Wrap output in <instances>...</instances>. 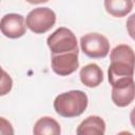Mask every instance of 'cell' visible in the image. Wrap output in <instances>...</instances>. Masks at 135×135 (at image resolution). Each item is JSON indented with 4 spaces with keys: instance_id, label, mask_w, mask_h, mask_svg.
Here are the masks:
<instances>
[{
    "instance_id": "14",
    "label": "cell",
    "mask_w": 135,
    "mask_h": 135,
    "mask_svg": "<svg viewBox=\"0 0 135 135\" xmlns=\"http://www.w3.org/2000/svg\"><path fill=\"white\" fill-rule=\"evenodd\" d=\"M127 30L132 39L135 40V14L131 15L127 20Z\"/></svg>"
},
{
    "instance_id": "15",
    "label": "cell",
    "mask_w": 135,
    "mask_h": 135,
    "mask_svg": "<svg viewBox=\"0 0 135 135\" xmlns=\"http://www.w3.org/2000/svg\"><path fill=\"white\" fill-rule=\"evenodd\" d=\"M130 120H131L132 126L135 128V107L132 109V111H131V113H130Z\"/></svg>"
},
{
    "instance_id": "11",
    "label": "cell",
    "mask_w": 135,
    "mask_h": 135,
    "mask_svg": "<svg viewBox=\"0 0 135 135\" xmlns=\"http://www.w3.org/2000/svg\"><path fill=\"white\" fill-rule=\"evenodd\" d=\"M60 132L61 130L59 123L54 118L49 116L39 118L33 129V133L35 135H58Z\"/></svg>"
},
{
    "instance_id": "1",
    "label": "cell",
    "mask_w": 135,
    "mask_h": 135,
    "mask_svg": "<svg viewBox=\"0 0 135 135\" xmlns=\"http://www.w3.org/2000/svg\"><path fill=\"white\" fill-rule=\"evenodd\" d=\"M110 59L108 78L112 88H122L134 81L135 53L131 46L127 44L115 46L111 51Z\"/></svg>"
},
{
    "instance_id": "10",
    "label": "cell",
    "mask_w": 135,
    "mask_h": 135,
    "mask_svg": "<svg viewBox=\"0 0 135 135\" xmlns=\"http://www.w3.org/2000/svg\"><path fill=\"white\" fill-rule=\"evenodd\" d=\"M135 99V82L122 88H112V100L120 108L127 107Z\"/></svg>"
},
{
    "instance_id": "2",
    "label": "cell",
    "mask_w": 135,
    "mask_h": 135,
    "mask_svg": "<svg viewBox=\"0 0 135 135\" xmlns=\"http://www.w3.org/2000/svg\"><path fill=\"white\" fill-rule=\"evenodd\" d=\"M88 107V96L80 90L59 94L54 100L55 112L65 118L80 116Z\"/></svg>"
},
{
    "instance_id": "6",
    "label": "cell",
    "mask_w": 135,
    "mask_h": 135,
    "mask_svg": "<svg viewBox=\"0 0 135 135\" xmlns=\"http://www.w3.org/2000/svg\"><path fill=\"white\" fill-rule=\"evenodd\" d=\"M0 28L5 37L16 39L22 37L26 32V22L24 17L19 14H6L1 18Z\"/></svg>"
},
{
    "instance_id": "13",
    "label": "cell",
    "mask_w": 135,
    "mask_h": 135,
    "mask_svg": "<svg viewBox=\"0 0 135 135\" xmlns=\"http://www.w3.org/2000/svg\"><path fill=\"white\" fill-rule=\"evenodd\" d=\"M1 95H5L7 92L11 91L12 89V78L6 74V72L4 70H2V82H1Z\"/></svg>"
},
{
    "instance_id": "3",
    "label": "cell",
    "mask_w": 135,
    "mask_h": 135,
    "mask_svg": "<svg viewBox=\"0 0 135 135\" xmlns=\"http://www.w3.org/2000/svg\"><path fill=\"white\" fill-rule=\"evenodd\" d=\"M46 43L52 54L78 53L77 38L75 34L66 27H59L47 37Z\"/></svg>"
},
{
    "instance_id": "7",
    "label": "cell",
    "mask_w": 135,
    "mask_h": 135,
    "mask_svg": "<svg viewBox=\"0 0 135 135\" xmlns=\"http://www.w3.org/2000/svg\"><path fill=\"white\" fill-rule=\"evenodd\" d=\"M52 69L59 76H68L74 73L78 66V53L52 54Z\"/></svg>"
},
{
    "instance_id": "16",
    "label": "cell",
    "mask_w": 135,
    "mask_h": 135,
    "mask_svg": "<svg viewBox=\"0 0 135 135\" xmlns=\"http://www.w3.org/2000/svg\"><path fill=\"white\" fill-rule=\"evenodd\" d=\"M25 1L31 3V4H40V3H45L49 0H25Z\"/></svg>"
},
{
    "instance_id": "17",
    "label": "cell",
    "mask_w": 135,
    "mask_h": 135,
    "mask_svg": "<svg viewBox=\"0 0 135 135\" xmlns=\"http://www.w3.org/2000/svg\"><path fill=\"white\" fill-rule=\"evenodd\" d=\"M134 1H135V0H134Z\"/></svg>"
},
{
    "instance_id": "8",
    "label": "cell",
    "mask_w": 135,
    "mask_h": 135,
    "mask_svg": "<svg viewBox=\"0 0 135 135\" xmlns=\"http://www.w3.org/2000/svg\"><path fill=\"white\" fill-rule=\"evenodd\" d=\"M81 82L88 88H96L103 81L102 70L96 63H89L80 70Z\"/></svg>"
},
{
    "instance_id": "5",
    "label": "cell",
    "mask_w": 135,
    "mask_h": 135,
    "mask_svg": "<svg viewBox=\"0 0 135 135\" xmlns=\"http://www.w3.org/2000/svg\"><path fill=\"white\" fill-rule=\"evenodd\" d=\"M81 51L90 58H104L110 51L107 37L98 33H89L80 39Z\"/></svg>"
},
{
    "instance_id": "12",
    "label": "cell",
    "mask_w": 135,
    "mask_h": 135,
    "mask_svg": "<svg viewBox=\"0 0 135 135\" xmlns=\"http://www.w3.org/2000/svg\"><path fill=\"white\" fill-rule=\"evenodd\" d=\"M104 8L113 17L121 18L128 15L133 8L132 0H104Z\"/></svg>"
},
{
    "instance_id": "4",
    "label": "cell",
    "mask_w": 135,
    "mask_h": 135,
    "mask_svg": "<svg viewBox=\"0 0 135 135\" xmlns=\"http://www.w3.org/2000/svg\"><path fill=\"white\" fill-rule=\"evenodd\" d=\"M26 26L35 34H44L50 31L55 22L56 15L49 7H37L31 11L25 18Z\"/></svg>"
},
{
    "instance_id": "9",
    "label": "cell",
    "mask_w": 135,
    "mask_h": 135,
    "mask_svg": "<svg viewBox=\"0 0 135 135\" xmlns=\"http://www.w3.org/2000/svg\"><path fill=\"white\" fill-rule=\"evenodd\" d=\"M105 132V123L99 116H89L77 128L78 135H103Z\"/></svg>"
}]
</instances>
